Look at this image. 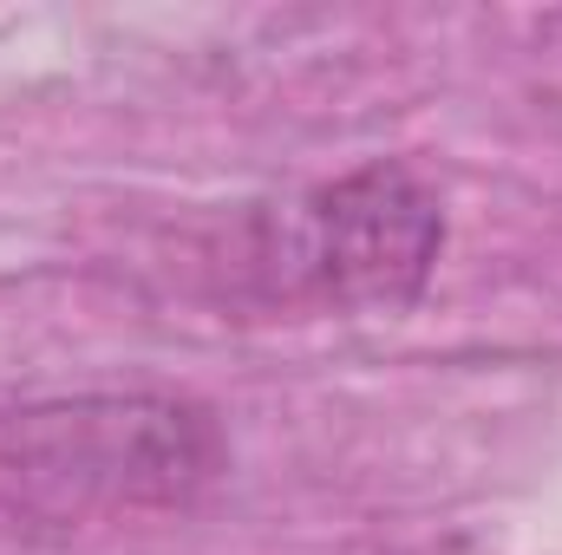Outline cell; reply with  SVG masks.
<instances>
[{
	"label": "cell",
	"mask_w": 562,
	"mask_h": 555,
	"mask_svg": "<svg viewBox=\"0 0 562 555\" xmlns=\"http://www.w3.org/2000/svg\"><path fill=\"white\" fill-rule=\"evenodd\" d=\"M216 464L210 424L170 399H86L20 424V471L72 497H183Z\"/></svg>",
	"instance_id": "2"
},
{
	"label": "cell",
	"mask_w": 562,
	"mask_h": 555,
	"mask_svg": "<svg viewBox=\"0 0 562 555\" xmlns=\"http://www.w3.org/2000/svg\"><path fill=\"white\" fill-rule=\"evenodd\" d=\"M445 249V203L406 163H367L314 190L294 216L288 262L307 294L353 314H400L425 294Z\"/></svg>",
	"instance_id": "1"
}]
</instances>
